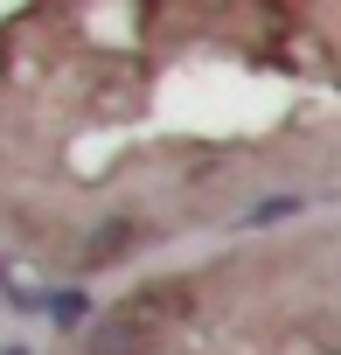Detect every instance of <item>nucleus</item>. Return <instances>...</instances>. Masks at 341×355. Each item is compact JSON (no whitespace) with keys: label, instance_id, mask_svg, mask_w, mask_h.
Instances as JSON below:
<instances>
[{"label":"nucleus","instance_id":"obj_1","mask_svg":"<svg viewBox=\"0 0 341 355\" xmlns=\"http://www.w3.org/2000/svg\"><path fill=\"white\" fill-rule=\"evenodd\" d=\"M146 313H153V300H139V306H119V313H105V320H98L91 334H84V355H146V341H153Z\"/></svg>","mask_w":341,"mask_h":355},{"label":"nucleus","instance_id":"obj_2","mask_svg":"<svg viewBox=\"0 0 341 355\" xmlns=\"http://www.w3.org/2000/svg\"><path fill=\"white\" fill-rule=\"evenodd\" d=\"M49 313H56V320H84V300H77V293H49Z\"/></svg>","mask_w":341,"mask_h":355},{"label":"nucleus","instance_id":"obj_3","mask_svg":"<svg viewBox=\"0 0 341 355\" xmlns=\"http://www.w3.org/2000/svg\"><path fill=\"white\" fill-rule=\"evenodd\" d=\"M279 216H292V202H258L251 209V223H279Z\"/></svg>","mask_w":341,"mask_h":355}]
</instances>
